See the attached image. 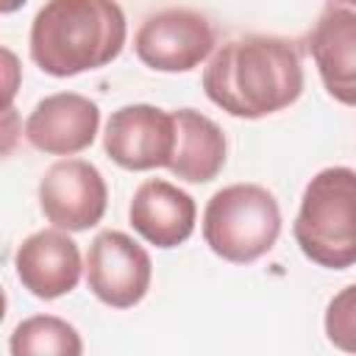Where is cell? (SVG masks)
I'll use <instances>...</instances> for the list:
<instances>
[{"mask_svg":"<svg viewBox=\"0 0 356 356\" xmlns=\"http://www.w3.org/2000/svg\"><path fill=\"white\" fill-rule=\"evenodd\" d=\"M203 92L231 117L261 120L300 97V53L295 42L281 36H234L209 58L203 70Z\"/></svg>","mask_w":356,"mask_h":356,"instance_id":"1","label":"cell"},{"mask_svg":"<svg viewBox=\"0 0 356 356\" xmlns=\"http://www.w3.org/2000/svg\"><path fill=\"white\" fill-rule=\"evenodd\" d=\"M125 44L117 0H47L31 25V58L53 78L100 70Z\"/></svg>","mask_w":356,"mask_h":356,"instance_id":"2","label":"cell"},{"mask_svg":"<svg viewBox=\"0 0 356 356\" xmlns=\"http://www.w3.org/2000/svg\"><path fill=\"white\" fill-rule=\"evenodd\" d=\"M292 234L303 256L320 267L356 264V170H320L303 189Z\"/></svg>","mask_w":356,"mask_h":356,"instance_id":"3","label":"cell"},{"mask_svg":"<svg viewBox=\"0 0 356 356\" xmlns=\"http://www.w3.org/2000/svg\"><path fill=\"white\" fill-rule=\"evenodd\" d=\"M281 234V209L259 184H231L214 192L203 211V239L220 259L250 264L273 250Z\"/></svg>","mask_w":356,"mask_h":356,"instance_id":"4","label":"cell"},{"mask_svg":"<svg viewBox=\"0 0 356 356\" xmlns=\"http://www.w3.org/2000/svg\"><path fill=\"white\" fill-rule=\"evenodd\" d=\"M134 50L156 72H189L214 50V28L195 8H161L145 17Z\"/></svg>","mask_w":356,"mask_h":356,"instance_id":"5","label":"cell"},{"mask_svg":"<svg viewBox=\"0 0 356 356\" xmlns=\"http://www.w3.org/2000/svg\"><path fill=\"white\" fill-rule=\"evenodd\" d=\"M153 278L147 250L122 231H100L86 253V284L111 309L136 306Z\"/></svg>","mask_w":356,"mask_h":356,"instance_id":"6","label":"cell"},{"mask_svg":"<svg viewBox=\"0 0 356 356\" xmlns=\"http://www.w3.org/2000/svg\"><path fill=\"white\" fill-rule=\"evenodd\" d=\"M108 189L100 170L83 159L56 161L39 181V209L61 231H86L106 214Z\"/></svg>","mask_w":356,"mask_h":356,"instance_id":"7","label":"cell"},{"mask_svg":"<svg viewBox=\"0 0 356 356\" xmlns=\"http://www.w3.org/2000/svg\"><path fill=\"white\" fill-rule=\"evenodd\" d=\"M103 147L122 170L167 167L175 150V117L147 103L122 106L106 122Z\"/></svg>","mask_w":356,"mask_h":356,"instance_id":"8","label":"cell"},{"mask_svg":"<svg viewBox=\"0 0 356 356\" xmlns=\"http://www.w3.org/2000/svg\"><path fill=\"white\" fill-rule=\"evenodd\" d=\"M100 125V108L83 95L58 92L33 106L25 120V139L50 156H72L86 150Z\"/></svg>","mask_w":356,"mask_h":356,"instance_id":"9","label":"cell"},{"mask_svg":"<svg viewBox=\"0 0 356 356\" xmlns=\"http://www.w3.org/2000/svg\"><path fill=\"white\" fill-rule=\"evenodd\" d=\"M19 284L42 300H56L75 289L81 278L78 245L61 231L31 234L14 256Z\"/></svg>","mask_w":356,"mask_h":356,"instance_id":"10","label":"cell"},{"mask_svg":"<svg viewBox=\"0 0 356 356\" xmlns=\"http://www.w3.org/2000/svg\"><path fill=\"white\" fill-rule=\"evenodd\" d=\"M309 53L325 92L342 106H356V11H323L309 33Z\"/></svg>","mask_w":356,"mask_h":356,"instance_id":"11","label":"cell"},{"mask_svg":"<svg viewBox=\"0 0 356 356\" xmlns=\"http://www.w3.org/2000/svg\"><path fill=\"white\" fill-rule=\"evenodd\" d=\"M195 200L170 181L150 178L134 192L128 217L134 231L156 248H178L195 231Z\"/></svg>","mask_w":356,"mask_h":356,"instance_id":"12","label":"cell"},{"mask_svg":"<svg viewBox=\"0 0 356 356\" xmlns=\"http://www.w3.org/2000/svg\"><path fill=\"white\" fill-rule=\"evenodd\" d=\"M175 117V150L167 170L189 184H206L220 175L225 164L222 128L195 108H178Z\"/></svg>","mask_w":356,"mask_h":356,"instance_id":"13","label":"cell"},{"mask_svg":"<svg viewBox=\"0 0 356 356\" xmlns=\"http://www.w3.org/2000/svg\"><path fill=\"white\" fill-rule=\"evenodd\" d=\"M83 342L78 337V331L61 320V317H50V314H36L22 320L14 334H11V353L14 356H81Z\"/></svg>","mask_w":356,"mask_h":356,"instance_id":"14","label":"cell"},{"mask_svg":"<svg viewBox=\"0 0 356 356\" xmlns=\"http://www.w3.org/2000/svg\"><path fill=\"white\" fill-rule=\"evenodd\" d=\"M325 337L334 348L356 353V284L331 298L325 309Z\"/></svg>","mask_w":356,"mask_h":356,"instance_id":"15","label":"cell"},{"mask_svg":"<svg viewBox=\"0 0 356 356\" xmlns=\"http://www.w3.org/2000/svg\"><path fill=\"white\" fill-rule=\"evenodd\" d=\"M22 3H25V0H0V11H3V14H11V11H17Z\"/></svg>","mask_w":356,"mask_h":356,"instance_id":"16","label":"cell"},{"mask_svg":"<svg viewBox=\"0 0 356 356\" xmlns=\"http://www.w3.org/2000/svg\"><path fill=\"white\" fill-rule=\"evenodd\" d=\"M339 3H348V6H356V0H339Z\"/></svg>","mask_w":356,"mask_h":356,"instance_id":"17","label":"cell"}]
</instances>
